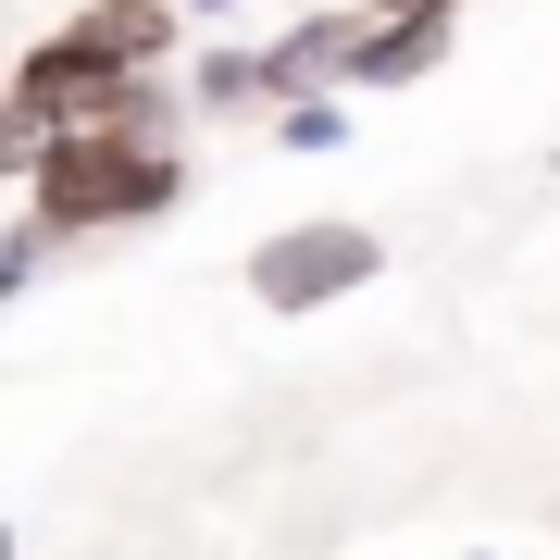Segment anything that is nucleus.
Wrapping results in <instances>:
<instances>
[{"label":"nucleus","mask_w":560,"mask_h":560,"mask_svg":"<svg viewBox=\"0 0 560 560\" xmlns=\"http://www.w3.org/2000/svg\"><path fill=\"white\" fill-rule=\"evenodd\" d=\"M386 275V237L374 224H275V237L249 249V300L261 312H337V300H361V287Z\"/></svg>","instance_id":"obj_2"},{"label":"nucleus","mask_w":560,"mask_h":560,"mask_svg":"<svg viewBox=\"0 0 560 560\" xmlns=\"http://www.w3.org/2000/svg\"><path fill=\"white\" fill-rule=\"evenodd\" d=\"M187 200V138H50L25 162V212L75 237H125V224H162Z\"/></svg>","instance_id":"obj_1"},{"label":"nucleus","mask_w":560,"mask_h":560,"mask_svg":"<svg viewBox=\"0 0 560 560\" xmlns=\"http://www.w3.org/2000/svg\"><path fill=\"white\" fill-rule=\"evenodd\" d=\"M75 38L101 50V62H125V75H175V50H187V0H88Z\"/></svg>","instance_id":"obj_5"},{"label":"nucleus","mask_w":560,"mask_h":560,"mask_svg":"<svg viewBox=\"0 0 560 560\" xmlns=\"http://www.w3.org/2000/svg\"><path fill=\"white\" fill-rule=\"evenodd\" d=\"M349 62H361V0H337V13H300L287 38H261V75H275V101L349 88Z\"/></svg>","instance_id":"obj_4"},{"label":"nucleus","mask_w":560,"mask_h":560,"mask_svg":"<svg viewBox=\"0 0 560 560\" xmlns=\"http://www.w3.org/2000/svg\"><path fill=\"white\" fill-rule=\"evenodd\" d=\"M62 237H50V224L38 212H25V224H0V300H13V287H38V261H50Z\"/></svg>","instance_id":"obj_8"},{"label":"nucleus","mask_w":560,"mask_h":560,"mask_svg":"<svg viewBox=\"0 0 560 560\" xmlns=\"http://www.w3.org/2000/svg\"><path fill=\"white\" fill-rule=\"evenodd\" d=\"M474 560H486V548H474Z\"/></svg>","instance_id":"obj_12"},{"label":"nucleus","mask_w":560,"mask_h":560,"mask_svg":"<svg viewBox=\"0 0 560 560\" xmlns=\"http://www.w3.org/2000/svg\"><path fill=\"white\" fill-rule=\"evenodd\" d=\"M361 13H423V0H361Z\"/></svg>","instance_id":"obj_10"},{"label":"nucleus","mask_w":560,"mask_h":560,"mask_svg":"<svg viewBox=\"0 0 560 560\" xmlns=\"http://www.w3.org/2000/svg\"><path fill=\"white\" fill-rule=\"evenodd\" d=\"M275 138H287V150H337V138H349V101H337V88H312V101H275Z\"/></svg>","instance_id":"obj_7"},{"label":"nucleus","mask_w":560,"mask_h":560,"mask_svg":"<svg viewBox=\"0 0 560 560\" xmlns=\"http://www.w3.org/2000/svg\"><path fill=\"white\" fill-rule=\"evenodd\" d=\"M175 88H187V113H212V125H224V113H275V75H261L249 38H200Z\"/></svg>","instance_id":"obj_6"},{"label":"nucleus","mask_w":560,"mask_h":560,"mask_svg":"<svg viewBox=\"0 0 560 560\" xmlns=\"http://www.w3.org/2000/svg\"><path fill=\"white\" fill-rule=\"evenodd\" d=\"M460 38V0H423V13H361V62L349 88H423Z\"/></svg>","instance_id":"obj_3"},{"label":"nucleus","mask_w":560,"mask_h":560,"mask_svg":"<svg viewBox=\"0 0 560 560\" xmlns=\"http://www.w3.org/2000/svg\"><path fill=\"white\" fill-rule=\"evenodd\" d=\"M0 560H13V511H0Z\"/></svg>","instance_id":"obj_11"},{"label":"nucleus","mask_w":560,"mask_h":560,"mask_svg":"<svg viewBox=\"0 0 560 560\" xmlns=\"http://www.w3.org/2000/svg\"><path fill=\"white\" fill-rule=\"evenodd\" d=\"M224 13H237V0H187V25H224Z\"/></svg>","instance_id":"obj_9"}]
</instances>
